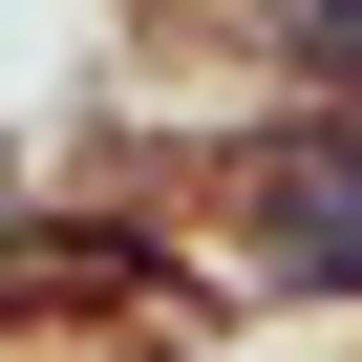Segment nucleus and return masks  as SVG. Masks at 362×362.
<instances>
[{
	"mask_svg": "<svg viewBox=\"0 0 362 362\" xmlns=\"http://www.w3.org/2000/svg\"><path fill=\"white\" fill-rule=\"evenodd\" d=\"M277 256H298V277L362 256V170H341V128H298V170H277Z\"/></svg>",
	"mask_w": 362,
	"mask_h": 362,
	"instance_id": "obj_1",
	"label": "nucleus"
}]
</instances>
